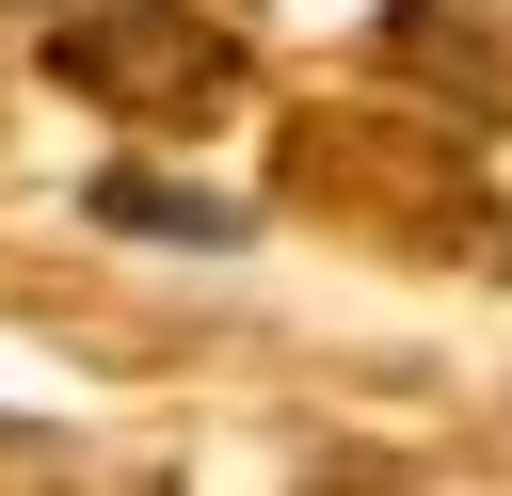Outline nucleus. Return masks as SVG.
I'll list each match as a JSON object with an SVG mask.
<instances>
[{
  "instance_id": "nucleus-2",
  "label": "nucleus",
  "mask_w": 512,
  "mask_h": 496,
  "mask_svg": "<svg viewBox=\"0 0 512 496\" xmlns=\"http://www.w3.org/2000/svg\"><path fill=\"white\" fill-rule=\"evenodd\" d=\"M96 224H144V240H240V208H192L160 176H96Z\"/></svg>"
},
{
  "instance_id": "nucleus-1",
  "label": "nucleus",
  "mask_w": 512,
  "mask_h": 496,
  "mask_svg": "<svg viewBox=\"0 0 512 496\" xmlns=\"http://www.w3.org/2000/svg\"><path fill=\"white\" fill-rule=\"evenodd\" d=\"M48 80H64V96H96V112H128V128H208V112L240 96V48H224L208 16H160V0H96V16H64Z\"/></svg>"
}]
</instances>
